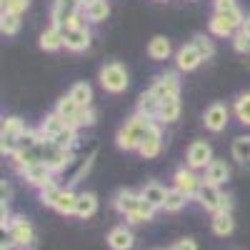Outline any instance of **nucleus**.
Wrapping results in <instances>:
<instances>
[{
    "label": "nucleus",
    "mask_w": 250,
    "mask_h": 250,
    "mask_svg": "<svg viewBox=\"0 0 250 250\" xmlns=\"http://www.w3.org/2000/svg\"><path fill=\"white\" fill-rule=\"evenodd\" d=\"M210 163H213V148H210V143L193 140L190 145H188V153H185V165H188V168L205 170Z\"/></svg>",
    "instance_id": "obj_6"
},
{
    "label": "nucleus",
    "mask_w": 250,
    "mask_h": 250,
    "mask_svg": "<svg viewBox=\"0 0 250 250\" xmlns=\"http://www.w3.org/2000/svg\"><path fill=\"white\" fill-rule=\"evenodd\" d=\"M200 185H203V180L195 175V170L193 168H178L175 173H173V188H178L180 193H185L188 198H195L198 195V190H200Z\"/></svg>",
    "instance_id": "obj_8"
},
{
    "label": "nucleus",
    "mask_w": 250,
    "mask_h": 250,
    "mask_svg": "<svg viewBox=\"0 0 250 250\" xmlns=\"http://www.w3.org/2000/svg\"><path fill=\"white\" fill-rule=\"evenodd\" d=\"M213 233L218 238H228L233 230H235V220H233V213H213Z\"/></svg>",
    "instance_id": "obj_28"
},
{
    "label": "nucleus",
    "mask_w": 250,
    "mask_h": 250,
    "mask_svg": "<svg viewBox=\"0 0 250 250\" xmlns=\"http://www.w3.org/2000/svg\"><path fill=\"white\" fill-rule=\"evenodd\" d=\"M160 150H163V128H160V123H155L153 128L148 130V135L143 138L138 153H140L145 160H150V158H158Z\"/></svg>",
    "instance_id": "obj_12"
},
{
    "label": "nucleus",
    "mask_w": 250,
    "mask_h": 250,
    "mask_svg": "<svg viewBox=\"0 0 250 250\" xmlns=\"http://www.w3.org/2000/svg\"><path fill=\"white\" fill-rule=\"evenodd\" d=\"M233 113L243 125H250V93H240L233 103Z\"/></svg>",
    "instance_id": "obj_36"
},
{
    "label": "nucleus",
    "mask_w": 250,
    "mask_h": 250,
    "mask_svg": "<svg viewBox=\"0 0 250 250\" xmlns=\"http://www.w3.org/2000/svg\"><path fill=\"white\" fill-rule=\"evenodd\" d=\"M230 40H233V48H235L238 53H250V38H248L243 30H238Z\"/></svg>",
    "instance_id": "obj_42"
},
{
    "label": "nucleus",
    "mask_w": 250,
    "mask_h": 250,
    "mask_svg": "<svg viewBox=\"0 0 250 250\" xmlns=\"http://www.w3.org/2000/svg\"><path fill=\"white\" fill-rule=\"evenodd\" d=\"M38 45L45 53H55L60 48H65V33H62V28H58V25H50V28H45L43 33H40Z\"/></svg>",
    "instance_id": "obj_17"
},
{
    "label": "nucleus",
    "mask_w": 250,
    "mask_h": 250,
    "mask_svg": "<svg viewBox=\"0 0 250 250\" xmlns=\"http://www.w3.org/2000/svg\"><path fill=\"white\" fill-rule=\"evenodd\" d=\"M80 105H78V103L70 98V95H62L60 100H58V105H55V113L62 118V120H65L68 125H75L78 123V115H80Z\"/></svg>",
    "instance_id": "obj_22"
},
{
    "label": "nucleus",
    "mask_w": 250,
    "mask_h": 250,
    "mask_svg": "<svg viewBox=\"0 0 250 250\" xmlns=\"http://www.w3.org/2000/svg\"><path fill=\"white\" fill-rule=\"evenodd\" d=\"M65 128H68V123L62 120V118H60L55 110H53V113H48V115L43 118V123H40V128H38V130H40V135H43V138L53 140L58 133H62Z\"/></svg>",
    "instance_id": "obj_20"
},
{
    "label": "nucleus",
    "mask_w": 250,
    "mask_h": 250,
    "mask_svg": "<svg viewBox=\"0 0 250 250\" xmlns=\"http://www.w3.org/2000/svg\"><path fill=\"white\" fill-rule=\"evenodd\" d=\"M80 108H88V105H93V88H90V83H85V80H80V83H75V85L70 88V93H68Z\"/></svg>",
    "instance_id": "obj_29"
},
{
    "label": "nucleus",
    "mask_w": 250,
    "mask_h": 250,
    "mask_svg": "<svg viewBox=\"0 0 250 250\" xmlns=\"http://www.w3.org/2000/svg\"><path fill=\"white\" fill-rule=\"evenodd\" d=\"M35 153H38V160L45 163L55 175L62 173V170H68V165L75 160V150L58 148V145L53 140H48V138H43V140L35 145Z\"/></svg>",
    "instance_id": "obj_2"
},
{
    "label": "nucleus",
    "mask_w": 250,
    "mask_h": 250,
    "mask_svg": "<svg viewBox=\"0 0 250 250\" xmlns=\"http://www.w3.org/2000/svg\"><path fill=\"white\" fill-rule=\"evenodd\" d=\"M65 33V50L70 53H85L93 43L90 30H75V28H62Z\"/></svg>",
    "instance_id": "obj_15"
},
{
    "label": "nucleus",
    "mask_w": 250,
    "mask_h": 250,
    "mask_svg": "<svg viewBox=\"0 0 250 250\" xmlns=\"http://www.w3.org/2000/svg\"><path fill=\"white\" fill-rule=\"evenodd\" d=\"M190 43L198 48V53L203 55V60H210L215 55V43L210 40V35H205V33H195V38L190 40Z\"/></svg>",
    "instance_id": "obj_37"
},
{
    "label": "nucleus",
    "mask_w": 250,
    "mask_h": 250,
    "mask_svg": "<svg viewBox=\"0 0 250 250\" xmlns=\"http://www.w3.org/2000/svg\"><path fill=\"white\" fill-rule=\"evenodd\" d=\"M13 245H15L13 240H3V245H0V250H13Z\"/></svg>",
    "instance_id": "obj_47"
},
{
    "label": "nucleus",
    "mask_w": 250,
    "mask_h": 250,
    "mask_svg": "<svg viewBox=\"0 0 250 250\" xmlns=\"http://www.w3.org/2000/svg\"><path fill=\"white\" fill-rule=\"evenodd\" d=\"M3 15H23L30 8V0H0Z\"/></svg>",
    "instance_id": "obj_39"
},
{
    "label": "nucleus",
    "mask_w": 250,
    "mask_h": 250,
    "mask_svg": "<svg viewBox=\"0 0 250 250\" xmlns=\"http://www.w3.org/2000/svg\"><path fill=\"white\" fill-rule=\"evenodd\" d=\"M230 155L238 160V163H245L250 160V135H238L230 145Z\"/></svg>",
    "instance_id": "obj_35"
},
{
    "label": "nucleus",
    "mask_w": 250,
    "mask_h": 250,
    "mask_svg": "<svg viewBox=\"0 0 250 250\" xmlns=\"http://www.w3.org/2000/svg\"><path fill=\"white\" fill-rule=\"evenodd\" d=\"M190 3H195V0H190Z\"/></svg>",
    "instance_id": "obj_49"
},
{
    "label": "nucleus",
    "mask_w": 250,
    "mask_h": 250,
    "mask_svg": "<svg viewBox=\"0 0 250 250\" xmlns=\"http://www.w3.org/2000/svg\"><path fill=\"white\" fill-rule=\"evenodd\" d=\"M140 198L148 200V203L155 205V208H163V205H165V198H168V188H163L160 183L153 180V183H148V185H143Z\"/></svg>",
    "instance_id": "obj_25"
},
{
    "label": "nucleus",
    "mask_w": 250,
    "mask_h": 250,
    "mask_svg": "<svg viewBox=\"0 0 250 250\" xmlns=\"http://www.w3.org/2000/svg\"><path fill=\"white\" fill-rule=\"evenodd\" d=\"M155 210H158L155 205H150L148 200H143L138 210H135L133 215H128L125 220H128L130 225H140V223H148V220H153V218H155Z\"/></svg>",
    "instance_id": "obj_34"
},
{
    "label": "nucleus",
    "mask_w": 250,
    "mask_h": 250,
    "mask_svg": "<svg viewBox=\"0 0 250 250\" xmlns=\"http://www.w3.org/2000/svg\"><path fill=\"white\" fill-rule=\"evenodd\" d=\"M208 30H210V35H215V38H233L238 33V28L220 13H213L210 23H208Z\"/></svg>",
    "instance_id": "obj_21"
},
{
    "label": "nucleus",
    "mask_w": 250,
    "mask_h": 250,
    "mask_svg": "<svg viewBox=\"0 0 250 250\" xmlns=\"http://www.w3.org/2000/svg\"><path fill=\"white\" fill-rule=\"evenodd\" d=\"M28 130V125L10 115V118H3V125H0V153L3 155H13L18 150V143H20V135Z\"/></svg>",
    "instance_id": "obj_4"
},
{
    "label": "nucleus",
    "mask_w": 250,
    "mask_h": 250,
    "mask_svg": "<svg viewBox=\"0 0 250 250\" xmlns=\"http://www.w3.org/2000/svg\"><path fill=\"white\" fill-rule=\"evenodd\" d=\"M213 8H215V13H230V10H238V3L235 0H215Z\"/></svg>",
    "instance_id": "obj_43"
},
{
    "label": "nucleus",
    "mask_w": 250,
    "mask_h": 250,
    "mask_svg": "<svg viewBox=\"0 0 250 250\" xmlns=\"http://www.w3.org/2000/svg\"><path fill=\"white\" fill-rule=\"evenodd\" d=\"M100 85L105 93H113V95H120L128 90L130 85V75H128V68L123 65V62L113 60V62H105V65L100 68Z\"/></svg>",
    "instance_id": "obj_3"
},
{
    "label": "nucleus",
    "mask_w": 250,
    "mask_h": 250,
    "mask_svg": "<svg viewBox=\"0 0 250 250\" xmlns=\"http://www.w3.org/2000/svg\"><path fill=\"white\" fill-rule=\"evenodd\" d=\"M135 113H140V115H148V118H155V120H158V113H160V100H158L150 90H145V93L138 98Z\"/></svg>",
    "instance_id": "obj_27"
},
{
    "label": "nucleus",
    "mask_w": 250,
    "mask_h": 250,
    "mask_svg": "<svg viewBox=\"0 0 250 250\" xmlns=\"http://www.w3.org/2000/svg\"><path fill=\"white\" fill-rule=\"evenodd\" d=\"M248 38H250V15H245V23H243V28H240Z\"/></svg>",
    "instance_id": "obj_46"
},
{
    "label": "nucleus",
    "mask_w": 250,
    "mask_h": 250,
    "mask_svg": "<svg viewBox=\"0 0 250 250\" xmlns=\"http://www.w3.org/2000/svg\"><path fill=\"white\" fill-rule=\"evenodd\" d=\"M148 90H150L158 100L180 95V80H178V73H163V75H158Z\"/></svg>",
    "instance_id": "obj_10"
},
{
    "label": "nucleus",
    "mask_w": 250,
    "mask_h": 250,
    "mask_svg": "<svg viewBox=\"0 0 250 250\" xmlns=\"http://www.w3.org/2000/svg\"><path fill=\"white\" fill-rule=\"evenodd\" d=\"M0 190H3V203H8L10 200V185L3 180V183H0Z\"/></svg>",
    "instance_id": "obj_45"
},
{
    "label": "nucleus",
    "mask_w": 250,
    "mask_h": 250,
    "mask_svg": "<svg viewBox=\"0 0 250 250\" xmlns=\"http://www.w3.org/2000/svg\"><path fill=\"white\" fill-rule=\"evenodd\" d=\"M95 120H98V113L93 110V105H88V108H83L80 110V115H78V123H75V128L80 130V128H93L95 125Z\"/></svg>",
    "instance_id": "obj_41"
},
{
    "label": "nucleus",
    "mask_w": 250,
    "mask_h": 250,
    "mask_svg": "<svg viewBox=\"0 0 250 250\" xmlns=\"http://www.w3.org/2000/svg\"><path fill=\"white\" fill-rule=\"evenodd\" d=\"M20 175L28 180V185H33V188H38V190H40V188H45V185L53 183V175H55V173L48 168L45 163H33L30 168H25Z\"/></svg>",
    "instance_id": "obj_14"
},
{
    "label": "nucleus",
    "mask_w": 250,
    "mask_h": 250,
    "mask_svg": "<svg viewBox=\"0 0 250 250\" xmlns=\"http://www.w3.org/2000/svg\"><path fill=\"white\" fill-rule=\"evenodd\" d=\"M140 203H143V198H140V193H133V190H120L115 198H113V205H115V210L123 215V218H128V215H133L138 208H140Z\"/></svg>",
    "instance_id": "obj_16"
},
{
    "label": "nucleus",
    "mask_w": 250,
    "mask_h": 250,
    "mask_svg": "<svg viewBox=\"0 0 250 250\" xmlns=\"http://www.w3.org/2000/svg\"><path fill=\"white\" fill-rule=\"evenodd\" d=\"M108 245H110V250H130L135 245L133 230L128 225H115L108 233Z\"/></svg>",
    "instance_id": "obj_18"
},
{
    "label": "nucleus",
    "mask_w": 250,
    "mask_h": 250,
    "mask_svg": "<svg viewBox=\"0 0 250 250\" xmlns=\"http://www.w3.org/2000/svg\"><path fill=\"white\" fill-rule=\"evenodd\" d=\"M78 10H83L78 0H53V8H50V20H53V25L65 28L68 20H70Z\"/></svg>",
    "instance_id": "obj_11"
},
{
    "label": "nucleus",
    "mask_w": 250,
    "mask_h": 250,
    "mask_svg": "<svg viewBox=\"0 0 250 250\" xmlns=\"http://www.w3.org/2000/svg\"><path fill=\"white\" fill-rule=\"evenodd\" d=\"M8 235L15 243V248H23V250H33L35 248V228L23 215H15L13 218V223L8 228Z\"/></svg>",
    "instance_id": "obj_5"
},
{
    "label": "nucleus",
    "mask_w": 250,
    "mask_h": 250,
    "mask_svg": "<svg viewBox=\"0 0 250 250\" xmlns=\"http://www.w3.org/2000/svg\"><path fill=\"white\" fill-rule=\"evenodd\" d=\"M60 193H62V188L53 180L50 185L40 188V203L48 205V208H55V205H58V200H60Z\"/></svg>",
    "instance_id": "obj_38"
},
{
    "label": "nucleus",
    "mask_w": 250,
    "mask_h": 250,
    "mask_svg": "<svg viewBox=\"0 0 250 250\" xmlns=\"http://www.w3.org/2000/svg\"><path fill=\"white\" fill-rule=\"evenodd\" d=\"M195 200L205 208L208 213H218V210H220V200H223L220 185H213V183H205V180H203V185H200V190H198Z\"/></svg>",
    "instance_id": "obj_13"
},
{
    "label": "nucleus",
    "mask_w": 250,
    "mask_h": 250,
    "mask_svg": "<svg viewBox=\"0 0 250 250\" xmlns=\"http://www.w3.org/2000/svg\"><path fill=\"white\" fill-rule=\"evenodd\" d=\"M53 143L58 145V148H65V150H75L78 148V128L75 125H68L62 133H58L53 138Z\"/></svg>",
    "instance_id": "obj_33"
},
{
    "label": "nucleus",
    "mask_w": 250,
    "mask_h": 250,
    "mask_svg": "<svg viewBox=\"0 0 250 250\" xmlns=\"http://www.w3.org/2000/svg\"><path fill=\"white\" fill-rule=\"evenodd\" d=\"M228 178H230V165L218 158H213V163L205 168V175H203L205 183H213V185H223L228 183Z\"/></svg>",
    "instance_id": "obj_19"
},
{
    "label": "nucleus",
    "mask_w": 250,
    "mask_h": 250,
    "mask_svg": "<svg viewBox=\"0 0 250 250\" xmlns=\"http://www.w3.org/2000/svg\"><path fill=\"white\" fill-rule=\"evenodd\" d=\"M0 30L3 35H18L20 33V15H0Z\"/></svg>",
    "instance_id": "obj_40"
},
{
    "label": "nucleus",
    "mask_w": 250,
    "mask_h": 250,
    "mask_svg": "<svg viewBox=\"0 0 250 250\" xmlns=\"http://www.w3.org/2000/svg\"><path fill=\"white\" fill-rule=\"evenodd\" d=\"M148 55L153 60H168L173 55V43L165 35H153L148 43Z\"/></svg>",
    "instance_id": "obj_23"
},
{
    "label": "nucleus",
    "mask_w": 250,
    "mask_h": 250,
    "mask_svg": "<svg viewBox=\"0 0 250 250\" xmlns=\"http://www.w3.org/2000/svg\"><path fill=\"white\" fill-rule=\"evenodd\" d=\"M98 213V198L95 193H80L78 195V205H75V215L83 218V220H88Z\"/></svg>",
    "instance_id": "obj_26"
},
{
    "label": "nucleus",
    "mask_w": 250,
    "mask_h": 250,
    "mask_svg": "<svg viewBox=\"0 0 250 250\" xmlns=\"http://www.w3.org/2000/svg\"><path fill=\"white\" fill-rule=\"evenodd\" d=\"M188 200H190V198H188L185 193H180L178 188H168V198H165L163 210H165V213H180Z\"/></svg>",
    "instance_id": "obj_31"
},
{
    "label": "nucleus",
    "mask_w": 250,
    "mask_h": 250,
    "mask_svg": "<svg viewBox=\"0 0 250 250\" xmlns=\"http://www.w3.org/2000/svg\"><path fill=\"white\" fill-rule=\"evenodd\" d=\"M228 120H230V110H228V105H223V103H213V105L205 108L203 123L210 133H223L228 128Z\"/></svg>",
    "instance_id": "obj_7"
},
{
    "label": "nucleus",
    "mask_w": 250,
    "mask_h": 250,
    "mask_svg": "<svg viewBox=\"0 0 250 250\" xmlns=\"http://www.w3.org/2000/svg\"><path fill=\"white\" fill-rule=\"evenodd\" d=\"M200 62H205V60H203V55L198 53V48H195L193 43H185V45H180V48L175 50V68H178L180 73H193V70H198Z\"/></svg>",
    "instance_id": "obj_9"
},
{
    "label": "nucleus",
    "mask_w": 250,
    "mask_h": 250,
    "mask_svg": "<svg viewBox=\"0 0 250 250\" xmlns=\"http://www.w3.org/2000/svg\"><path fill=\"white\" fill-rule=\"evenodd\" d=\"M85 15H88L90 23H103V20H108V15H110V3L108 0H93L85 8Z\"/></svg>",
    "instance_id": "obj_32"
},
{
    "label": "nucleus",
    "mask_w": 250,
    "mask_h": 250,
    "mask_svg": "<svg viewBox=\"0 0 250 250\" xmlns=\"http://www.w3.org/2000/svg\"><path fill=\"white\" fill-rule=\"evenodd\" d=\"M78 3H80V8H83V10H85V8L93 3V0H78Z\"/></svg>",
    "instance_id": "obj_48"
},
{
    "label": "nucleus",
    "mask_w": 250,
    "mask_h": 250,
    "mask_svg": "<svg viewBox=\"0 0 250 250\" xmlns=\"http://www.w3.org/2000/svg\"><path fill=\"white\" fill-rule=\"evenodd\" d=\"M170 250H198V243H195L193 238H183V240L173 243V248H170Z\"/></svg>",
    "instance_id": "obj_44"
},
{
    "label": "nucleus",
    "mask_w": 250,
    "mask_h": 250,
    "mask_svg": "<svg viewBox=\"0 0 250 250\" xmlns=\"http://www.w3.org/2000/svg\"><path fill=\"white\" fill-rule=\"evenodd\" d=\"M180 95L165 98L160 100V113H158V123H175L180 118Z\"/></svg>",
    "instance_id": "obj_24"
},
{
    "label": "nucleus",
    "mask_w": 250,
    "mask_h": 250,
    "mask_svg": "<svg viewBox=\"0 0 250 250\" xmlns=\"http://www.w3.org/2000/svg\"><path fill=\"white\" fill-rule=\"evenodd\" d=\"M155 123H158L155 118L140 115V113H135L133 118H128V120L120 125V130H118V135H115L118 148H120V150H138L140 143H143V138L148 135V130L153 128Z\"/></svg>",
    "instance_id": "obj_1"
},
{
    "label": "nucleus",
    "mask_w": 250,
    "mask_h": 250,
    "mask_svg": "<svg viewBox=\"0 0 250 250\" xmlns=\"http://www.w3.org/2000/svg\"><path fill=\"white\" fill-rule=\"evenodd\" d=\"M75 205H78V193H73L70 188H62L60 200L53 210H58L60 215H75Z\"/></svg>",
    "instance_id": "obj_30"
}]
</instances>
